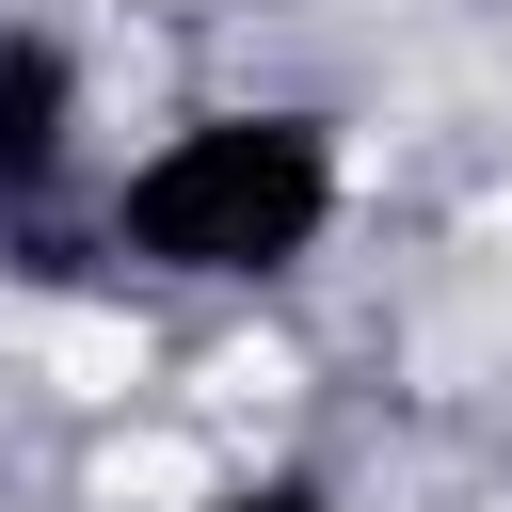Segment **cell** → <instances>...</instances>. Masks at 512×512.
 I'll use <instances>...</instances> for the list:
<instances>
[{
    "mask_svg": "<svg viewBox=\"0 0 512 512\" xmlns=\"http://www.w3.org/2000/svg\"><path fill=\"white\" fill-rule=\"evenodd\" d=\"M352 240V128L320 96H192L128 160H96L80 256L176 304H272Z\"/></svg>",
    "mask_w": 512,
    "mask_h": 512,
    "instance_id": "cell-1",
    "label": "cell"
},
{
    "mask_svg": "<svg viewBox=\"0 0 512 512\" xmlns=\"http://www.w3.org/2000/svg\"><path fill=\"white\" fill-rule=\"evenodd\" d=\"M80 208H96V64L64 16L0 0V272L80 256Z\"/></svg>",
    "mask_w": 512,
    "mask_h": 512,
    "instance_id": "cell-2",
    "label": "cell"
},
{
    "mask_svg": "<svg viewBox=\"0 0 512 512\" xmlns=\"http://www.w3.org/2000/svg\"><path fill=\"white\" fill-rule=\"evenodd\" d=\"M192 512H352V496H336V464H240V480H208Z\"/></svg>",
    "mask_w": 512,
    "mask_h": 512,
    "instance_id": "cell-3",
    "label": "cell"
}]
</instances>
